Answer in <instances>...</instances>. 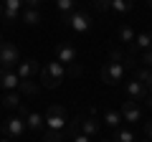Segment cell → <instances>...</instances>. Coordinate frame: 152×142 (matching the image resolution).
Wrapping results in <instances>:
<instances>
[{"label": "cell", "mask_w": 152, "mask_h": 142, "mask_svg": "<svg viewBox=\"0 0 152 142\" xmlns=\"http://www.w3.org/2000/svg\"><path fill=\"white\" fill-rule=\"evenodd\" d=\"M38 76H41V84H43L46 89H56L66 79V66L58 64V61H48L46 69L38 71Z\"/></svg>", "instance_id": "6da1fadb"}, {"label": "cell", "mask_w": 152, "mask_h": 142, "mask_svg": "<svg viewBox=\"0 0 152 142\" xmlns=\"http://www.w3.org/2000/svg\"><path fill=\"white\" fill-rule=\"evenodd\" d=\"M61 20H64V26H69L71 31H76V33H86L89 28H91V18L84 10H71L69 15H61Z\"/></svg>", "instance_id": "7a4b0ae2"}, {"label": "cell", "mask_w": 152, "mask_h": 142, "mask_svg": "<svg viewBox=\"0 0 152 142\" xmlns=\"http://www.w3.org/2000/svg\"><path fill=\"white\" fill-rule=\"evenodd\" d=\"M102 81L109 84V86L124 81V64L122 61H107L102 66Z\"/></svg>", "instance_id": "3957f363"}, {"label": "cell", "mask_w": 152, "mask_h": 142, "mask_svg": "<svg viewBox=\"0 0 152 142\" xmlns=\"http://www.w3.org/2000/svg\"><path fill=\"white\" fill-rule=\"evenodd\" d=\"M46 119V130H66V109L61 104L48 107V112L43 114Z\"/></svg>", "instance_id": "277c9868"}, {"label": "cell", "mask_w": 152, "mask_h": 142, "mask_svg": "<svg viewBox=\"0 0 152 142\" xmlns=\"http://www.w3.org/2000/svg\"><path fill=\"white\" fill-rule=\"evenodd\" d=\"M18 61H20V53H18V48L13 43H0V69L10 71L13 66H18Z\"/></svg>", "instance_id": "5b68a950"}, {"label": "cell", "mask_w": 152, "mask_h": 142, "mask_svg": "<svg viewBox=\"0 0 152 142\" xmlns=\"http://www.w3.org/2000/svg\"><path fill=\"white\" fill-rule=\"evenodd\" d=\"M0 130H3L5 137H10V140H20V135L26 132V119H23V117H8V119L0 124Z\"/></svg>", "instance_id": "8992f818"}, {"label": "cell", "mask_w": 152, "mask_h": 142, "mask_svg": "<svg viewBox=\"0 0 152 142\" xmlns=\"http://www.w3.org/2000/svg\"><path fill=\"white\" fill-rule=\"evenodd\" d=\"M76 59H79L76 46H71V43H58V46H56V61H58V64L69 66V64H74Z\"/></svg>", "instance_id": "52a82bcc"}, {"label": "cell", "mask_w": 152, "mask_h": 142, "mask_svg": "<svg viewBox=\"0 0 152 142\" xmlns=\"http://www.w3.org/2000/svg\"><path fill=\"white\" fill-rule=\"evenodd\" d=\"M23 0H3V18H5L8 23H13V20H18L20 18V13H23Z\"/></svg>", "instance_id": "ba28073f"}, {"label": "cell", "mask_w": 152, "mask_h": 142, "mask_svg": "<svg viewBox=\"0 0 152 142\" xmlns=\"http://www.w3.org/2000/svg\"><path fill=\"white\" fill-rule=\"evenodd\" d=\"M38 71H41L38 61H36V59H26V61H18L15 74H18V79H33Z\"/></svg>", "instance_id": "9c48e42d"}, {"label": "cell", "mask_w": 152, "mask_h": 142, "mask_svg": "<svg viewBox=\"0 0 152 142\" xmlns=\"http://www.w3.org/2000/svg\"><path fill=\"white\" fill-rule=\"evenodd\" d=\"M119 114H122V122H140L142 119V109L137 107V102H129V99L122 104Z\"/></svg>", "instance_id": "30bf717a"}, {"label": "cell", "mask_w": 152, "mask_h": 142, "mask_svg": "<svg viewBox=\"0 0 152 142\" xmlns=\"http://www.w3.org/2000/svg\"><path fill=\"white\" fill-rule=\"evenodd\" d=\"M127 97H129V102H142L147 97V86L137 79H132V81H127Z\"/></svg>", "instance_id": "8fae6325"}, {"label": "cell", "mask_w": 152, "mask_h": 142, "mask_svg": "<svg viewBox=\"0 0 152 142\" xmlns=\"http://www.w3.org/2000/svg\"><path fill=\"white\" fill-rule=\"evenodd\" d=\"M23 119H26V130H31V132H43V127H46V119L41 112H28Z\"/></svg>", "instance_id": "7c38bea8"}, {"label": "cell", "mask_w": 152, "mask_h": 142, "mask_svg": "<svg viewBox=\"0 0 152 142\" xmlns=\"http://www.w3.org/2000/svg\"><path fill=\"white\" fill-rule=\"evenodd\" d=\"M18 84H20V79H18L15 71H5V69H0V89L13 91V89H18Z\"/></svg>", "instance_id": "4fadbf2b"}, {"label": "cell", "mask_w": 152, "mask_h": 142, "mask_svg": "<svg viewBox=\"0 0 152 142\" xmlns=\"http://www.w3.org/2000/svg\"><path fill=\"white\" fill-rule=\"evenodd\" d=\"M99 130H102V122H99L96 117H86V119H81V135L94 137V135H99Z\"/></svg>", "instance_id": "5bb4252c"}, {"label": "cell", "mask_w": 152, "mask_h": 142, "mask_svg": "<svg viewBox=\"0 0 152 142\" xmlns=\"http://www.w3.org/2000/svg\"><path fill=\"white\" fill-rule=\"evenodd\" d=\"M20 20H26L28 26H38V23L43 20V18H41V10H38V8H23Z\"/></svg>", "instance_id": "9a60e30c"}, {"label": "cell", "mask_w": 152, "mask_h": 142, "mask_svg": "<svg viewBox=\"0 0 152 142\" xmlns=\"http://www.w3.org/2000/svg\"><path fill=\"white\" fill-rule=\"evenodd\" d=\"M132 46H134L137 51H152V31L134 36V43H132Z\"/></svg>", "instance_id": "2e32d148"}, {"label": "cell", "mask_w": 152, "mask_h": 142, "mask_svg": "<svg viewBox=\"0 0 152 142\" xmlns=\"http://www.w3.org/2000/svg\"><path fill=\"white\" fill-rule=\"evenodd\" d=\"M18 91H20V94H28V97H36V94L41 91V86H38L33 79H20V84H18Z\"/></svg>", "instance_id": "e0dca14e"}, {"label": "cell", "mask_w": 152, "mask_h": 142, "mask_svg": "<svg viewBox=\"0 0 152 142\" xmlns=\"http://www.w3.org/2000/svg\"><path fill=\"white\" fill-rule=\"evenodd\" d=\"M132 5H134V3H132V0H112V3H109V10H114V13H127V10H132Z\"/></svg>", "instance_id": "ac0fdd59"}, {"label": "cell", "mask_w": 152, "mask_h": 142, "mask_svg": "<svg viewBox=\"0 0 152 142\" xmlns=\"http://www.w3.org/2000/svg\"><path fill=\"white\" fill-rule=\"evenodd\" d=\"M81 119H84V117H74V119H71L69 122V127H66V137H71V140H74V137L76 135H81Z\"/></svg>", "instance_id": "d6986e66"}, {"label": "cell", "mask_w": 152, "mask_h": 142, "mask_svg": "<svg viewBox=\"0 0 152 142\" xmlns=\"http://www.w3.org/2000/svg\"><path fill=\"white\" fill-rule=\"evenodd\" d=\"M0 104H5L8 109H18V107H20V94H18V91H8Z\"/></svg>", "instance_id": "ffe728a7"}, {"label": "cell", "mask_w": 152, "mask_h": 142, "mask_svg": "<svg viewBox=\"0 0 152 142\" xmlns=\"http://www.w3.org/2000/svg\"><path fill=\"white\" fill-rule=\"evenodd\" d=\"M66 132L64 130H46L43 132V142H64Z\"/></svg>", "instance_id": "44dd1931"}, {"label": "cell", "mask_w": 152, "mask_h": 142, "mask_svg": "<svg viewBox=\"0 0 152 142\" xmlns=\"http://www.w3.org/2000/svg\"><path fill=\"white\" fill-rule=\"evenodd\" d=\"M104 122H107V127H114V130H117V127L122 124V114L119 112H104Z\"/></svg>", "instance_id": "7402d4cb"}, {"label": "cell", "mask_w": 152, "mask_h": 142, "mask_svg": "<svg viewBox=\"0 0 152 142\" xmlns=\"http://www.w3.org/2000/svg\"><path fill=\"white\" fill-rule=\"evenodd\" d=\"M56 8L61 10V15H69L71 10H76V0H56Z\"/></svg>", "instance_id": "603a6c76"}, {"label": "cell", "mask_w": 152, "mask_h": 142, "mask_svg": "<svg viewBox=\"0 0 152 142\" xmlns=\"http://www.w3.org/2000/svg\"><path fill=\"white\" fill-rule=\"evenodd\" d=\"M119 41H124L127 46L134 43V31H132L129 26H122V28H119Z\"/></svg>", "instance_id": "cb8c5ba5"}, {"label": "cell", "mask_w": 152, "mask_h": 142, "mask_svg": "<svg viewBox=\"0 0 152 142\" xmlns=\"http://www.w3.org/2000/svg\"><path fill=\"white\" fill-rule=\"evenodd\" d=\"M134 79H137V81H142V84L147 86V84H150V79H152V69H147V66H142V69H137Z\"/></svg>", "instance_id": "d4e9b609"}, {"label": "cell", "mask_w": 152, "mask_h": 142, "mask_svg": "<svg viewBox=\"0 0 152 142\" xmlns=\"http://www.w3.org/2000/svg\"><path fill=\"white\" fill-rule=\"evenodd\" d=\"M112 142H134V135L129 130H117V135H114Z\"/></svg>", "instance_id": "484cf974"}, {"label": "cell", "mask_w": 152, "mask_h": 142, "mask_svg": "<svg viewBox=\"0 0 152 142\" xmlns=\"http://www.w3.org/2000/svg\"><path fill=\"white\" fill-rule=\"evenodd\" d=\"M81 64H79V61H74V64H69L66 66V76H81Z\"/></svg>", "instance_id": "4316f807"}, {"label": "cell", "mask_w": 152, "mask_h": 142, "mask_svg": "<svg viewBox=\"0 0 152 142\" xmlns=\"http://www.w3.org/2000/svg\"><path fill=\"white\" fill-rule=\"evenodd\" d=\"M142 66H147V69H152V51H142Z\"/></svg>", "instance_id": "83f0119b"}, {"label": "cell", "mask_w": 152, "mask_h": 142, "mask_svg": "<svg viewBox=\"0 0 152 142\" xmlns=\"http://www.w3.org/2000/svg\"><path fill=\"white\" fill-rule=\"evenodd\" d=\"M109 3L112 0H94V8L96 10H109Z\"/></svg>", "instance_id": "f1b7e54d"}, {"label": "cell", "mask_w": 152, "mask_h": 142, "mask_svg": "<svg viewBox=\"0 0 152 142\" xmlns=\"http://www.w3.org/2000/svg\"><path fill=\"white\" fill-rule=\"evenodd\" d=\"M122 59H124L122 51H112V53H109V61H122Z\"/></svg>", "instance_id": "f546056e"}, {"label": "cell", "mask_w": 152, "mask_h": 142, "mask_svg": "<svg viewBox=\"0 0 152 142\" xmlns=\"http://www.w3.org/2000/svg\"><path fill=\"white\" fill-rule=\"evenodd\" d=\"M41 3H43V0H23V5H26V8H38Z\"/></svg>", "instance_id": "4dcf8cb0"}, {"label": "cell", "mask_w": 152, "mask_h": 142, "mask_svg": "<svg viewBox=\"0 0 152 142\" xmlns=\"http://www.w3.org/2000/svg\"><path fill=\"white\" fill-rule=\"evenodd\" d=\"M71 142H91V137H86V135H76Z\"/></svg>", "instance_id": "1f68e13d"}, {"label": "cell", "mask_w": 152, "mask_h": 142, "mask_svg": "<svg viewBox=\"0 0 152 142\" xmlns=\"http://www.w3.org/2000/svg\"><path fill=\"white\" fill-rule=\"evenodd\" d=\"M145 132H147V140L152 142V119H150V122H147V124H145Z\"/></svg>", "instance_id": "d6a6232c"}, {"label": "cell", "mask_w": 152, "mask_h": 142, "mask_svg": "<svg viewBox=\"0 0 152 142\" xmlns=\"http://www.w3.org/2000/svg\"><path fill=\"white\" fill-rule=\"evenodd\" d=\"M145 99H147V107L152 109V91H147V97H145Z\"/></svg>", "instance_id": "836d02e7"}, {"label": "cell", "mask_w": 152, "mask_h": 142, "mask_svg": "<svg viewBox=\"0 0 152 142\" xmlns=\"http://www.w3.org/2000/svg\"><path fill=\"white\" fill-rule=\"evenodd\" d=\"M147 91H152V79H150V84H147Z\"/></svg>", "instance_id": "e575fe53"}, {"label": "cell", "mask_w": 152, "mask_h": 142, "mask_svg": "<svg viewBox=\"0 0 152 142\" xmlns=\"http://www.w3.org/2000/svg\"><path fill=\"white\" fill-rule=\"evenodd\" d=\"M0 18H3V5H0Z\"/></svg>", "instance_id": "d590c367"}, {"label": "cell", "mask_w": 152, "mask_h": 142, "mask_svg": "<svg viewBox=\"0 0 152 142\" xmlns=\"http://www.w3.org/2000/svg\"><path fill=\"white\" fill-rule=\"evenodd\" d=\"M147 5H150V8H152V0H147Z\"/></svg>", "instance_id": "8d00e7d4"}, {"label": "cell", "mask_w": 152, "mask_h": 142, "mask_svg": "<svg viewBox=\"0 0 152 142\" xmlns=\"http://www.w3.org/2000/svg\"><path fill=\"white\" fill-rule=\"evenodd\" d=\"M102 142H112V140H102Z\"/></svg>", "instance_id": "74e56055"}, {"label": "cell", "mask_w": 152, "mask_h": 142, "mask_svg": "<svg viewBox=\"0 0 152 142\" xmlns=\"http://www.w3.org/2000/svg\"><path fill=\"white\" fill-rule=\"evenodd\" d=\"M0 43H3V36H0Z\"/></svg>", "instance_id": "f35d334b"}, {"label": "cell", "mask_w": 152, "mask_h": 142, "mask_svg": "<svg viewBox=\"0 0 152 142\" xmlns=\"http://www.w3.org/2000/svg\"><path fill=\"white\" fill-rule=\"evenodd\" d=\"M0 102H3V94H0Z\"/></svg>", "instance_id": "ab89813d"}, {"label": "cell", "mask_w": 152, "mask_h": 142, "mask_svg": "<svg viewBox=\"0 0 152 142\" xmlns=\"http://www.w3.org/2000/svg\"><path fill=\"white\" fill-rule=\"evenodd\" d=\"M145 142H150V140H145Z\"/></svg>", "instance_id": "60d3db41"}, {"label": "cell", "mask_w": 152, "mask_h": 142, "mask_svg": "<svg viewBox=\"0 0 152 142\" xmlns=\"http://www.w3.org/2000/svg\"><path fill=\"white\" fill-rule=\"evenodd\" d=\"M3 142H5V140H3Z\"/></svg>", "instance_id": "b9f144b4"}]
</instances>
